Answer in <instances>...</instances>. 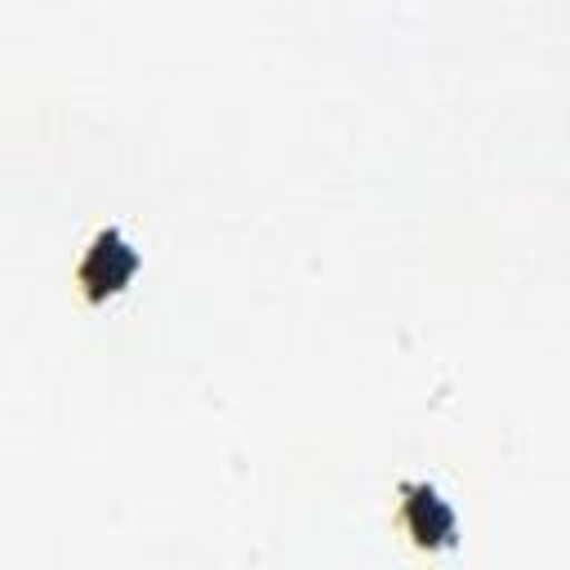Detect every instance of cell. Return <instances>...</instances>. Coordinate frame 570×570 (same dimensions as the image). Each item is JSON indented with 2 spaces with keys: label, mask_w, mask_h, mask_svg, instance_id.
Instances as JSON below:
<instances>
[{
  "label": "cell",
  "mask_w": 570,
  "mask_h": 570,
  "mask_svg": "<svg viewBox=\"0 0 570 570\" xmlns=\"http://www.w3.org/2000/svg\"><path fill=\"white\" fill-rule=\"evenodd\" d=\"M401 508H405V517H410V530L423 539V543H436V539H450L454 534V525H450V512H445V503L428 490H405V499H401Z\"/></svg>",
  "instance_id": "1"
},
{
  "label": "cell",
  "mask_w": 570,
  "mask_h": 570,
  "mask_svg": "<svg viewBox=\"0 0 570 570\" xmlns=\"http://www.w3.org/2000/svg\"><path fill=\"white\" fill-rule=\"evenodd\" d=\"M120 272H129V249H125V245H116L111 236H107V240H98V245H94V254H89V285H107V289H116Z\"/></svg>",
  "instance_id": "2"
}]
</instances>
